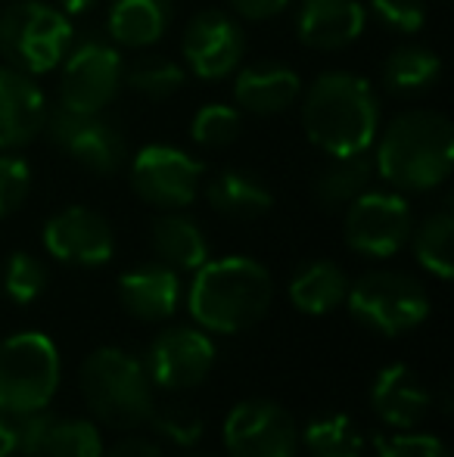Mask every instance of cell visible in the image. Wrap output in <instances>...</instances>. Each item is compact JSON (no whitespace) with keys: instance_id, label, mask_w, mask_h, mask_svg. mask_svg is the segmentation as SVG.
<instances>
[{"instance_id":"d6a6232c","label":"cell","mask_w":454,"mask_h":457,"mask_svg":"<svg viewBox=\"0 0 454 457\" xmlns=\"http://www.w3.org/2000/svg\"><path fill=\"white\" fill-rule=\"evenodd\" d=\"M47 287V268L37 255L31 253H12L4 268V293L16 305H29Z\"/></svg>"},{"instance_id":"d4e9b609","label":"cell","mask_w":454,"mask_h":457,"mask_svg":"<svg viewBox=\"0 0 454 457\" xmlns=\"http://www.w3.org/2000/svg\"><path fill=\"white\" fill-rule=\"evenodd\" d=\"M442 79V60L436 50L420 47V44H405L395 47L383 62V87L392 96H420L439 85Z\"/></svg>"},{"instance_id":"83f0119b","label":"cell","mask_w":454,"mask_h":457,"mask_svg":"<svg viewBox=\"0 0 454 457\" xmlns=\"http://www.w3.org/2000/svg\"><path fill=\"white\" fill-rule=\"evenodd\" d=\"M184 81H187V69L171 56L150 54L125 66V85L146 100H169L181 91Z\"/></svg>"},{"instance_id":"ab89813d","label":"cell","mask_w":454,"mask_h":457,"mask_svg":"<svg viewBox=\"0 0 454 457\" xmlns=\"http://www.w3.org/2000/svg\"><path fill=\"white\" fill-rule=\"evenodd\" d=\"M100 0H56V10H62L66 16H85L97 6Z\"/></svg>"},{"instance_id":"2e32d148","label":"cell","mask_w":454,"mask_h":457,"mask_svg":"<svg viewBox=\"0 0 454 457\" xmlns=\"http://www.w3.org/2000/svg\"><path fill=\"white\" fill-rule=\"evenodd\" d=\"M47 96L31 75L0 66V153L22 150L44 131Z\"/></svg>"},{"instance_id":"5bb4252c","label":"cell","mask_w":454,"mask_h":457,"mask_svg":"<svg viewBox=\"0 0 454 457\" xmlns=\"http://www.w3.org/2000/svg\"><path fill=\"white\" fill-rule=\"evenodd\" d=\"M215 343L206 330L196 327H169L153 339L150 352H146V373H150L153 386L169 392L194 389L212 373L215 367Z\"/></svg>"},{"instance_id":"d590c367","label":"cell","mask_w":454,"mask_h":457,"mask_svg":"<svg viewBox=\"0 0 454 457\" xmlns=\"http://www.w3.org/2000/svg\"><path fill=\"white\" fill-rule=\"evenodd\" d=\"M31 193V165L22 156L0 153V218H10Z\"/></svg>"},{"instance_id":"1f68e13d","label":"cell","mask_w":454,"mask_h":457,"mask_svg":"<svg viewBox=\"0 0 454 457\" xmlns=\"http://www.w3.org/2000/svg\"><path fill=\"white\" fill-rule=\"evenodd\" d=\"M243 131L240 109L227 106V103H209V106L196 109L194 121H190V137L196 146L206 150H219V146H230Z\"/></svg>"},{"instance_id":"4dcf8cb0","label":"cell","mask_w":454,"mask_h":457,"mask_svg":"<svg viewBox=\"0 0 454 457\" xmlns=\"http://www.w3.org/2000/svg\"><path fill=\"white\" fill-rule=\"evenodd\" d=\"M37 457H103V439L91 420H56Z\"/></svg>"},{"instance_id":"8992f818","label":"cell","mask_w":454,"mask_h":457,"mask_svg":"<svg viewBox=\"0 0 454 457\" xmlns=\"http://www.w3.org/2000/svg\"><path fill=\"white\" fill-rule=\"evenodd\" d=\"M60 352L47 333L25 330L12 333L0 343V411L47 408L60 389Z\"/></svg>"},{"instance_id":"5b68a950","label":"cell","mask_w":454,"mask_h":457,"mask_svg":"<svg viewBox=\"0 0 454 457\" xmlns=\"http://www.w3.org/2000/svg\"><path fill=\"white\" fill-rule=\"evenodd\" d=\"M75 41L62 10L41 0H16L0 12V56L25 75H47L62 62Z\"/></svg>"},{"instance_id":"52a82bcc","label":"cell","mask_w":454,"mask_h":457,"mask_svg":"<svg viewBox=\"0 0 454 457\" xmlns=\"http://www.w3.org/2000/svg\"><path fill=\"white\" fill-rule=\"evenodd\" d=\"M345 305L351 318L386 337H399V333L420 327L433 308L424 283L401 271L361 274L355 283H349Z\"/></svg>"},{"instance_id":"60d3db41","label":"cell","mask_w":454,"mask_h":457,"mask_svg":"<svg viewBox=\"0 0 454 457\" xmlns=\"http://www.w3.org/2000/svg\"><path fill=\"white\" fill-rule=\"evenodd\" d=\"M12 454V436H10V423L6 417H0V457H10Z\"/></svg>"},{"instance_id":"9c48e42d","label":"cell","mask_w":454,"mask_h":457,"mask_svg":"<svg viewBox=\"0 0 454 457\" xmlns=\"http://www.w3.org/2000/svg\"><path fill=\"white\" fill-rule=\"evenodd\" d=\"M411 205L399 190H364L345 205V243L364 259H392L411 240Z\"/></svg>"},{"instance_id":"e575fe53","label":"cell","mask_w":454,"mask_h":457,"mask_svg":"<svg viewBox=\"0 0 454 457\" xmlns=\"http://www.w3.org/2000/svg\"><path fill=\"white\" fill-rule=\"evenodd\" d=\"M370 12L395 35H417L430 19L426 0H370Z\"/></svg>"},{"instance_id":"6da1fadb","label":"cell","mask_w":454,"mask_h":457,"mask_svg":"<svg viewBox=\"0 0 454 457\" xmlns=\"http://www.w3.org/2000/svg\"><path fill=\"white\" fill-rule=\"evenodd\" d=\"M302 128L330 159L367 153L380 134V100L364 75L321 72L302 100Z\"/></svg>"},{"instance_id":"7c38bea8","label":"cell","mask_w":454,"mask_h":457,"mask_svg":"<svg viewBox=\"0 0 454 457\" xmlns=\"http://www.w3.org/2000/svg\"><path fill=\"white\" fill-rule=\"evenodd\" d=\"M302 445L293 414L271 398H246L225 417L230 457H296Z\"/></svg>"},{"instance_id":"cb8c5ba5","label":"cell","mask_w":454,"mask_h":457,"mask_svg":"<svg viewBox=\"0 0 454 457\" xmlns=\"http://www.w3.org/2000/svg\"><path fill=\"white\" fill-rule=\"evenodd\" d=\"M290 302L305 314H327L340 308L349 293V277L336 262L315 259L305 262L296 274L290 277Z\"/></svg>"},{"instance_id":"7402d4cb","label":"cell","mask_w":454,"mask_h":457,"mask_svg":"<svg viewBox=\"0 0 454 457\" xmlns=\"http://www.w3.org/2000/svg\"><path fill=\"white\" fill-rule=\"evenodd\" d=\"M206 199L219 215L236 218V221H252L271 212L274 193L259 175L243 169H225L206 184Z\"/></svg>"},{"instance_id":"f35d334b","label":"cell","mask_w":454,"mask_h":457,"mask_svg":"<svg viewBox=\"0 0 454 457\" xmlns=\"http://www.w3.org/2000/svg\"><path fill=\"white\" fill-rule=\"evenodd\" d=\"M106 457H162L156 442L144 439V436H125L106 452Z\"/></svg>"},{"instance_id":"30bf717a","label":"cell","mask_w":454,"mask_h":457,"mask_svg":"<svg viewBox=\"0 0 454 457\" xmlns=\"http://www.w3.org/2000/svg\"><path fill=\"white\" fill-rule=\"evenodd\" d=\"M202 171L200 159L181 146L150 144L131 162V190L153 209L181 212L200 196Z\"/></svg>"},{"instance_id":"d6986e66","label":"cell","mask_w":454,"mask_h":457,"mask_svg":"<svg viewBox=\"0 0 454 457\" xmlns=\"http://www.w3.org/2000/svg\"><path fill=\"white\" fill-rule=\"evenodd\" d=\"M302 94V79L286 62L259 60L240 69L234 79V103L236 109L252 115H277L286 112Z\"/></svg>"},{"instance_id":"4316f807","label":"cell","mask_w":454,"mask_h":457,"mask_svg":"<svg viewBox=\"0 0 454 457\" xmlns=\"http://www.w3.org/2000/svg\"><path fill=\"white\" fill-rule=\"evenodd\" d=\"M414 255L433 277L449 280L454 274V215L451 209H439L411 230Z\"/></svg>"},{"instance_id":"44dd1931","label":"cell","mask_w":454,"mask_h":457,"mask_svg":"<svg viewBox=\"0 0 454 457\" xmlns=\"http://www.w3.org/2000/svg\"><path fill=\"white\" fill-rule=\"evenodd\" d=\"M175 16V0H112L106 29L119 47L146 50L162 41Z\"/></svg>"},{"instance_id":"f1b7e54d","label":"cell","mask_w":454,"mask_h":457,"mask_svg":"<svg viewBox=\"0 0 454 457\" xmlns=\"http://www.w3.org/2000/svg\"><path fill=\"white\" fill-rule=\"evenodd\" d=\"M309 457H361V433L345 414H321L302 436Z\"/></svg>"},{"instance_id":"8fae6325","label":"cell","mask_w":454,"mask_h":457,"mask_svg":"<svg viewBox=\"0 0 454 457\" xmlns=\"http://www.w3.org/2000/svg\"><path fill=\"white\" fill-rule=\"evenodd\" d=\"M44 134L56 150L94 175H115L125 165V137L100 112H75L56 103V109H47Z\"/></svg>"},{"instance_id":"3957f363","label":"cell","mask_w":454,"mask_h":457,"mask_svg":"<svg viewBox=\"0 0 454 457\" xmlns=\"http://www.w3.org/2000/svg\"><path fill=\"white\" fill-rule=\"evenodd\" d=\"M274 280L268 268L246 255L209 259L196 268L187 308L206 333H243L268 314Z\"/></svg>"},{"instance_id":"7a4b0ae2","label":"cell","mask_w":454,"mask_h":457,"mask_svg":"<svg viewBox=\"0 0 454 457\" xmlns=\"http://www.w3.org/2000/svg\"><path fill=\"white\" fill-rule=\"evenodd\" d=\"M454 169L451 121L436 109H408L395 115L376 144L374 171L392 190L426 193L449 181Z\"/></svg>"},{"instance_id":"ba28073f","label":"cell","mask_w":454,"mask_h":457,"mask_svg":"<svg viewBox=\"0 0 454 457\" xmlns=\"http://www.w3.org/2000/svg\"><path fill=\"white\" fill-rule=\"evenodd\" d=\"M60 66V106L75 112H103L125 85V60L103 37L72 41Z\"/></svg>"},{"instance_id":"4fadbf2b","label":"cell","mask_w":454,"mask_h":457,"mask_svg":"<svg viewBox=\"0 0 454 457\" xmlns=\"http://www.w3.org/2000/svg\"><path fill=\"white\" fill-rule=\"evenodd\" d=\"M184 69L202 81H221L236 72L246 54V31L225 10H202L187 22L181 37Z\"/></svg>"},{"instance_id":"603a6c76","label":"cell","mask_w":454,"mask_h":457,"mask_svg":"<svg viewBox=\"0 0 454 457\" xmlns=\"http://www.w3.org/2000/svg\"><path fill=\"white\" fill-rule=\"evenodd\" d=\"M153 249H156L159 262L175 271H196L200 265L209 262V240L202 228L194 218L181 215V212H165L153 221L150 230Z\"/></svg>"},{"instance_id":"484cf974","label":"cell","mask_w":454,"mask_h":457,"mask_svg":"<svg viewBox=\"0 0 454 457\" xmlns=\"http://www.w3.org/2000/svg\"><path fill=\"white\" fill-rule=\"evenodd\" d=\"M374 178V159L367 153L336 156L315 178V199L324 209H345L355 196H361Z\"/></svg>"},{"instance_id":"ac0fdd59","label":"cell","mask_w":454,"mask_h":457,"mask_svg":"<svg viewBox=\"0 0 454 457\" xmlns=\"http://www.w3.org/2000/svg\"><path fill=\"white\" fill-rule=\"evenodd\" d=\"M370 408L386 427L414 429L433 408V395L408 364H389L374 377Z\"/></svg>"},{"instance_id":"8d00e7d4","label":"cell","mask_w":454,"mask_h":457,"mask_svg":"<svg viewBox=\"0 0 454 457\" xmlns=\"http://www.w3.org/2000/svg\"><path fill=\"white\" fill-rule=\"evenodd\" d=\"M374 457H449V452L436 436L401 429L399 436H380L374 442Z\"/></svg>"},{"instance_id":"e0dca14e","label":"cell","mask_w":454,"mask_h":457,"mask_svg":"<svg viewBox=\"0 0 454 457\" xmlns=\"http://www.w3.org/2000/svg\"><path fill=\"white\" fill-rule=\"evenodd\" d=\"M367 6L361 0H302L296 12V35L311 50H343L364 35Z\"/></svg>"},{"instance_id":"836d02e7","label":"cell","mask_w":454,"mask_h":457,"mask_svg":"<svg viewBox=\"0 0 454 457\" xmlns=\"http://www.w3.org/2000/svg\"><path fill=\"white\" fill-rule=\"evenodd\" d=\"M6 423H10V436H12V454L37 457L50 436V427L56 423V417L47 408H35V411H22V414H6Z\"/></svg>"},{"instance_id":"f546056e","label":"cell","mask_w":454,"mask_h":457,"mask_svg":"<svg viewBox=\"0 0 454 457\" xmlns=\"http://www.w3.org/2000/svg\"><path fill=\"white\" fill-rule=\"evenodd\" d=\"M146 423H150L162 439L175 442V445H181V448H194L196 442L202 439V433H206V420L200 417V411L184 402L153 404Z\"/></svg>"},{"instance_id":"277c9868","label":"cell","mask_w":454,"mask_h":457,"mask_svg":"<svg viewBox=\"0 0 454 457\" xmlns=\"http://www.w3.org/2000/svg\"><path fill=\"white\" fill-rule=\"evenodd\" d=\"M85 404L100 423L112 429H134L153 411V379L140 358L121 349H97L85 358L78 373Z\"/></svg>"},{"instance_id":"ffe728a7","label":"cell","mask_w":454,"mask_h":457,"mask_svg":"<svg viewBox=\"0 0 454 457\" xmlns=\"http://www.w3.org/2000/svg\"><path fill=\"white\" fill-rule=\"evenodd\" d=\"M119 299L140 320H169L181 302V277L169 265H140L119 277Z\"/></svg>"},{"instance_id":"74e56055","label":"cell","mask_w":454,"mask_h":457,"mask_svg":"<svg viewBox=\"0 0 454 457\" xmlns=\"http://www.w3.org/2000/svg\"><path fill=\"white\" fill-rule=\"evenodd\" d=\"M230 10L243 19H252V22H265V19H274L293 4V0H227Z\"/></svg>"},{"instance_id":"9a60e30c","label":"cell","mask_w":454,"mask_h":457,"mask_svg":"<svg viewBox=\"0 0 454 457\" xmlns=\"http://www.w3.org/2000/svg\"><path fill=\"white\" fill-rule=\"evenodd\" d=\"M41 240L44 249L62 265L97 268L106 265L115 253L112 224L87 205H69L54 218H47Z\"/></svg>"}]
</instances>
